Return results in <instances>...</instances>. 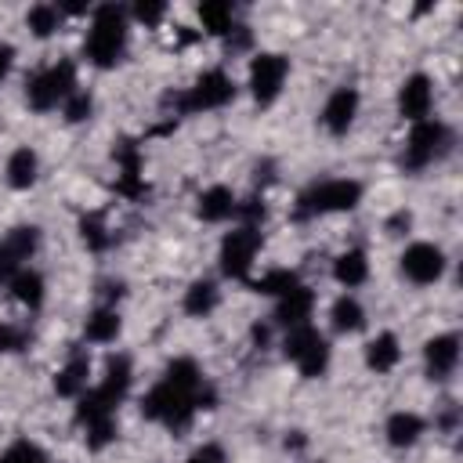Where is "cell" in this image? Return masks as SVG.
<instances>
[{"instance_id":"cell-1","label":"cell","mask_w":463,"mask_h":463,"mask_svg":"<svg viewBox=\"0 0 463 463\" xmlns=\"http://www.w3.org/2000/svg\"><path fill=\"white\" fill-rule=\"evenodd\" d=\"M199 409H213V387H210V383H206L199 394H184V391H177L174 383L159 380V383L141 398V416H145V420H156V423H163V427H170V430H184Z\"/></svg>"},{"instance_id":"cell-2","label":"cell","mask_w":463,"mask_h":463,"mask_svg":"<svg viewBox=\"0 0 463 463\" xmlns=\"http://www.w3.org/2000/svg\"><path fill=\"white\" fill-rule=\"evenodd\" d=\"M127 51V11L116 4H101L90 18L83 54L98 69H112Z\"/></svg>"},{"instance_id":"cell-3","label":"cell","mask_w":463,"mask_h":463,"mask_svg":"<svg viewBox=\"0 0 463 463\" xmlns=\"http://www.w3.org/2000/svg\"><path fill=\"white\" fill-rule=\"evenodd\" d=\"M358 203H362V184L358 181H351V177H329L322 184H311L300 195L297 213L300 217H311V213H344V210H354Z\"/></svg>"},{"instance_id":"cell-4","label":"cell","mask_w":463,"mask_h":463,"mask_svg":"<svg viewBox=\"0 0 463 463\" xmlns=\"http://www.w3.org/2000/svg\"><path fill=\"white\" fill-rule=\"evenodd\" d=\"M72 90H76V65H72V61H54V65H47L43 72L29 76V83H25V101H29L36 112H47V109H58Z\"/></svg>"},{"instance_id":"cell-5","label":"cell","mask_w":463,"mask_h":463,"mask_svg":"<svg viewBox=\"0 0 463 463\" xmlns=\"http://www.w3.org/2000/svg\"><path fill=\"white\" fill-rule=\"evenodd\" d=\"M452 145V134L441 119H420L412 123L409 130V141H405V152H402V163L409 170H423L430 163H438Z\"/></svg>"},{"instance_id":"cell-6","label":"cell","mask_w":463,"mask_h":463,"mask_svg":"<svg viewBox=\"0 0 463 463\" xmlns=\"http://www.w3.org/2000/svg\"><path fill=\"white\" fill-rule=\"evenodd\" d=\"M282 351H286V358L300 369V376H307V380L322 376L326 365H329V344H326V336H322L315 326H297V329H289Z\"/></svg>"},{"instance_id":"cell-7","label":"cell","mask_w":463,"mask_h":463,"mask_svg":"<svg viewBox=\"0 0 463 463\" xmlns=\"http://www.w3.org/2000/svg\"><path fill=\"white\" fill-rule=\"evenodd\" d=\"M260 228H246V224H239V228H232L224 239H221V271L228 275V279H246L250 275V268H253V260H257V253H260Z\"/></svg>"},{"instance_id":"cell-8","label":"cell","mask_w":463,"mask_h":463,"mask_svg":"<svg viewBox=\"0 0 463 463\" xmlns=\"http://www.w3.org/2000/svg\"><path fill=\"white\" fill-rule=\"evenodd\" d=\"M235 98V83H232V76L228 72H221V69H210V72H203L192 87H188V94H181V112H206V109H221V105H228Z\"/></svg>"},{"instance_id":"cell-9","label":"cell","mask_w":463,"mask_h":463,"mask_svg":"<svg viewBox=\"0 0 463 463\" xmlns=\"http://www.w3.org/2000/svg\"><path fill=\"white\" fill-rule=\"evenodd\" d=\"M289 76V61L275 51H264L250 61V94L257 105H271L282 94V83Z\"/></svg>"},{"instance_id":"cell-10","label":"cell","mask_w":463,"mask_h":463,"mask_svg":"<svg viewBox=\"0 0 463 463\" xmlns=\"http://www.w3.org/2000/svg\"><path fill=\"white\" fill-rule=\"evenodd\" d=\"M441 271H445V253L434 242H412V246H405V253H402V275L409 282L430 286V282L441 279Z\"/></svg>"},{"instance_id":"cell-11","label":"cell","mask_w":463,"mask_h":463,"mask_svg":"<svg viewBox=\"0 0 463 463\" xmlns=\"http://www.w3.org/2000/svg\"><path fill=\"white\" fill-rule=\"evenodd\" d=\"M430 105H434V83H430V76H423V72L405 76V83L398 87V112H402V119L420 123V119L430 116Z\"/></svg>"},{"instance_id":"cell-12","label":"cell","mask_w":463,"mask_h":463,"mask_svg":"<svg viewBox=\"0 0 463 463\" xmlns=\"http://www.w3.org/2000/svg\"><path fill=\"white\" fill-rule=\"evenodd\" d=\"M354 116H358V90L354 87H336L322 105V127L329 134H347Z\"/></svg>"},{"instance_id":"cell-13","label":"cell","mask_w":463,"mask_h":463,"mask_svg":"<svg viewBox=\"0 0 463 463\" xmlns=\"http://www.w3.org/2000/svg\"><path fill=\"white\" fill-rule=\"evenodd\" d=\"M423 362H427V376H430V380H445V376L459 365V336H456V333L430 336V340L423 344Z\"/></svg>"},{"instance_id":"cell-14","label":"cell","mask_w":463,"mask_h":463,"mask_svg":"<svg viewBox=\"0 0 463 463\" xmlns=\"http://www.w3.org/2000/svg\"><path fill=\"white\" fill-rule=\"evenodd\" d=\"M311 311H315V293L297 282L289 293L279 297V304H275V322L286 326V329H297V326H307Z\"/></svg>"},{"instance_id":"cell-15","label":"cell","mask_w":463,"mask_h":463,"mask_svg":"<svg viewBox=\"0 0 463 463\" xmlns=\"http://www.w3.org/2000/svg\"><path fill=\"white\" fill-rule=\"evenodd\" d=\"M130 380H134L130 358H127V354H112V358L105 362V376H101L98 391H101V398H105L109 405H119V402L127 398V391H130Z\"/></svg>"},{"instance_id":"cell-16","label":"cell","mask_w":463,"mask_h":463,"mask_svg":"<svg viewBox=\"0 0 463 463\" xmlns=\"http://www.w3.org/2000/svg\"><path fill=\"white\" fill-rule=\"evenodd\" d=\"M195 213H199L203 221H210V224H221V221L235 217V195H232V188H224V184H210L206 192H199V199H195Z\"/></svg>"},{"instance_id":"cell-17","label":"cell","mask_w":463,"mask_h":463,"mask_svg":"<svg viewBox=\"0 0 463 463\" xmlns=\"http://www.w3.org/2000/svg\"><path fill=\"white\" fill-rule=\"evenodd\" d=\"M87 376H90V358H87V354H72V358L58 369L54 391H58L61 398H80V394L87 391Z\"/></svg>"},{"instance_id":"cell-18","label":"cell","mask_w":463,"mask_h":463,"mask_svg":"<svg viewBox=\"0 0 463 463\" xmlns=\"http://www.w3.org/2000/svg\"><path fill=\"white\" fill-rule=\"evenodd\" d=\"M36 174H40V159H36L33 148H14L7 156V184L11 188H18V192L33 188L36 184Z\"/></svg>"},{"instance_id":"cell-19","label":"cell","mask_w":463,"mask_h":463,"mask_svg":"<svg viewBox=\"0 0 463 463\" xmlns=\"http://www.w3.org/2000/svg\"><path fill=\"white\" fill-rule=\"evenodd\" d=\"M119 329H123V318H119L116 307H98V311H90L87 322H83V336H87L90 344H112V340L119 336Z\"/></svg>"},{"instance_id":"cell-20","label":"cell","mask_w":463,"mask_h":463,"mask_svg":"<svg viewBox=\"0 0 463 463\" xmlns=\"http://www.w3.org/2000/svg\"><path fill=\"white\" fill-rule=\"evenodd\" d=\"M398 358H402V347H398L394 333H380V336H373L365 344V365L373 373H391L398 365Z\"/></svg>"},{"instance_id":"cell-21","label":"cell","mask_w":463,"mask_h":463,"mask_svg":"<svg viewBox=\"0 0 463 463\" xmlns=\"http://www.w3.org/2000/svg\"><path fill=\"white\" fill-rule=\"evenodd\" d=\"M333 279L344 286V289H354L369 279V260L362 250H344L336 260H333Z\"/></svg>"},{"instance_id":"cell-22","label":"cell","mask_w":463,"mask_h":463,"mask_svg":"<svg viewBox=\"0 0 463 463\" xmlns=\"http://www.w3.org/2000/svg\"><path fill=\"white\" fill-rule=\"evenodd\" d=\"M423 427H427V423H423L416 412H394V416L387 420L383 434H387V441H391L394 449H409V445H416V441H420Z\"/></svg>"},{"instance_id":"cell-23","label":"cell","mask_w":463,"mask_h":463,"mask_svg":"<svg viewBox=\"0 0 463 463\" xmlns=\"http://www.w3.org/2000/svg\"><path fill=\"white\" fill-rule=\"evenodd\" d=\"M7 286H11V293H14L18 304H25V307H40V304H43V293H47V289H43V275H40V271L22 268Z\"/></svg>"},{"instance_id":"cell-24","label":"cell","mask_w":463,"mask_h":463,"mask_svg":"<svg viewBox=\"0 0 463 463\" xmlns=\"http://www.w3.org/2000/svg\"><path fill=\"white\" fill-rule=\"evenodd\" d=\"M329 318H333V329H336V333H358V329L365 326V311H362V304H358L351 293H344V297L333 300Z\"/></svg>"},{"instance_id":"cell-25","label":"cell","mask_w":463,"mask_h":463,"mask_svg":"<svg viewBox=\"0 0 463 463\" xmlns=\"http://www.w3.org/2000/svg\"><path fill=\"white\" fill-rule=\"evenodd\" d=\"M199 22H203L206 33L228 36L232 25H235V11H232V4H224V0H206V4H199Z\"/></svg>"},{"instance_id":"cell-26","label":"cell","mask_w":463,"mask_h":463,"mask_svg":"<svg viewBox=\"0 0 463 463\" xmlns=\"http://www.w3.org/2000/svg\"><path fill=\"white\" fill-rule=\"evenodd\" d=\"M217 307V286L210 279H195L188 289H184V311L192 318H206L210 311Z\"/></svg>"},{"instance_id":"cell-27","label":"cell","mask_w":463,"mask_h":463,"mask_svg":"<svg viewBox=\"0 0 463 463\" xmlns=\"http://www.w3.org/2000/svg\"><path fill=\"white\" fill-rule=\"evenodd\" d=\"M0 242H4L18 260H29V257L36 253V246H40V228H33V224H14Z\"/></svg>"},{"instance_id":"cell-28","label":"cell","mask_w":463,"mask_h":463,"mask_svg":"<svg viewBox=\"0 0 463 463\" xmlns=\"http://www.w3.org/2000/svg\"><path fill=\"white\" fill-rule=\"evenodd\" d=\"M25 25L33 29V36L47 40V36L58 33V25H61V7H54V4H36V7H29Z\"/></svg>"},{"instance_id":"cell-29","label":"cell","mask_w":463,"mask_h":463,"mask_svg":"<svg viewBox=\"0 0 463 463\" xmlns=\"http://www.w3.org/2000/svg\"><path fill=\"white\" fill-rule=\"evenodd\" d=\"M297 286V275L289 271V268H271V271H264L257 282H253V289L257 293H268V297H282V293H289Z\"/></svg>"},{"instance_id":"cell-30","label":"cell","mask_w":463,"mask_h":463,"mask_svg":"<svg viewBox=\"0 0 463 463\" xmlns=\"http://www.w3.org/2000/svg\"><path fill=\"white\" fill-rule=\"evenodd\" d=\"M0 463H47V456L36 441H14L11 449L0 452Z\"/></svg>"},{"instance_id":"cell-31","label":"cell","mask_w":463,"mask_h":463,"mask_svg":"<svg viewBox=\"0 0 463 463\" xmlns=\"http://www.w3.org/2000/svg\"><path fill=\"white\" fill-rule=\"evenodd\" d=\"M90 109H94V98H90L87 90H80V87L61 101V112H65L69 123H83V119L90 116Z\"/></svg>"},{"instance_id":"cell-32","label":"cell","mask_w":463,"mask_h":463,"mask_svg":"<svg viewBox=\"0 0 463 463\" xmlns=\"http://www.w3.org/2000/svg\"><path fill=\"white\" fill-rule=\"evenodd\" d=\"M80 235H83V242H87L90 250H105V246H109V232H105V221H101L98 213H87V217L80 221Z\"/></svg>"},{"instance_id":"cell-33","label":"cell","mask_w":463,"mask_h":463,"mask_svg":"<svg viewBox=\"0 0 463 463\" xmlns=\"http://www.w3.org/2000/svg\"><path fill=\"white\" fill-rule=\"evenodd\" d=\"M116 434H119V427H116V416H109V420H98V423H90L87 427V449H105L109 441H116Z\"/></svg>"},{"instance_id":"cell-34","label":"cell","mask_w":463,"mask_h":463,"mask_svg":"<svg viewBox=\"0 0 463 463\" xmlns=\"http://www.w3.org/2000/svg\"><path fill=\"white\" fill-rule=\"evenodd\" d=\"M25 340H29V333H25L22 326H14V322H0V351H4V354L22 351Z\"/></svg>"},{"instance_id":"cell-35","label":"cell","mask_w":463,"mask_h":463,"mask_svg":"<svg viewBox=\"0 0 463 463\" xmlns=\"http://www.w3.org/2000/svg\"><path fill=\"white\" fill-rule=\"evenodd\" d=\"M163 14H166V7H163V4H156V0H148V4H145V0H141V4H134V18H137V22H145V25H156Z\"/></svg>"},{"instance_id":"cell-36","label":"cell","mask_w":463,"mask_h":463,"mask_svg":"<svg viewBox=\"0 0 463 463\" xmlns=\"http://www.w3.org/2000/svg\"><path fill=\"white\" fill-rule=\"evenodd\" d=\"M18 271H22V260H18V257L0 242V282H11Z\"/></svg>"},{"instance_id":"cell-37","label":"cell","mask_w":463,"mask_h":463,"mask_svg":"<svg viewBox=\"0 0 463 463\" xmlns=\"http://www.w3.org/2000/svg\"><path fill=\"white\" fill-rule=\"evenodd\" d=\"M184 463H224V452H221V445H203Z\"/></svg>"},{"instance_id":"cell-38","label":"cell","mask_w":463,"mask_h":463,"mask_svg":"<svg viewBox=\"0 0 463 463\" xmlns=\"http://www.w3.org/2000/svg\"><path fill=\"white\" fill-rule=\"evenodd\" d=\"M11 65H14V47H11V43H0V83L7 80Z\"/></svg>"}]
</instances>
